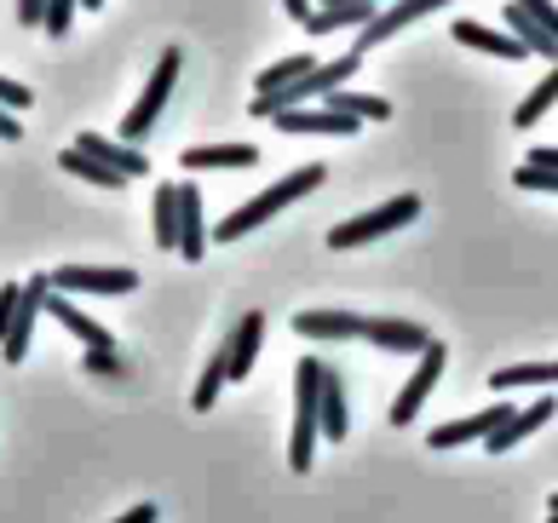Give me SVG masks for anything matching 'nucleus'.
Returning <instances> with one entry per match:
<instances>
[{
	"label": "nucleus",
	"mask_w": 558,
	"mask_h": 523,
	"mask_svg": "<svg viewBox=\"0 0 558 523\" xmlns=\"http://www.w3.org/2000/svg\"><path fill=\"white\" fill-rule=\"evenodd\" d=\"M328 179V167L323 161H305V167H294V173H288L282 184H271V191L265 196H254V202H242V207H231V214H225L219 224H214V242H242L247 230H259L265 219H277L288 202H300V196H312L317 184Z\"/></svg>",
	"instance_id": "1"
},
{
	"label": "nucleus",
	"mask_w": 558,
	"mask_h": 523,
	"mask_svg": "<svg viewBox=\"0 0 558 523\" xmlns=\"http://www.w3.org/2000/svg\"><path fill=\"white\" fill-rule=\"evenodd\" d=\"M317 391H323V357H305L300 374H294V437H288V466H294V472H312L317 443H323Z\"/></svg>",
	"instance_id": "2"
},
{
	"label": "nucleus",
	"mask_w": 558,
	"mask_h": 523,
	"mask_svg": "<svg viewBox=\"0 0 558 523\" xmlns=\"http://www.w3.org/2000/svg\"><path fill=\"white\" fill-rule=\"evenodd\" d=\"M363 70V58L357 52H345V58H328V64H317V70H305L294 87H277V93H259L254 98V115L259 121H271L277 110H300L305 98H323V93H335V87H345L351 75Z\"/></svg>",
	"instance_id": "3"
},
{
	"label": "nucleus",
	"mask_w": 558,
	"mask_h": 523,
	"mask_svg": "<svg viewBox=\"0 0 558 523\" xmlns=\"http://www.w3.org/2000/svg\"><path fill=\"white\" fill-rule=\"evenodd\" d=\"M179 64H184V58H179V47H168V52L156 58V75H150V87H144V93H138V104H133L128 115H121V138H128V144H138L144 133L156 127L161 104L173 98V81H179Z\"/></svg>",
	"instance_id": "4"
},
{
	"label": "nucleus",
	"mask_w": 558,
	"mask_h": 523,
	"mask_svg": "<svg viewBox=\"0 0 558 523\" xmlns=\"http://www.w3.org/2000/svg\"><path fill=\"white\" fill-rule=\"evenodd\" d=\"M415 214H421V196H391L386 207H375V214H357V219L335 224L328 230V247H363V242L386 236V230H403Z\"/></svg>",
	"instance_id": "5"
},
{
	"label": "nucleus",
	"mask_w": 558,
	"mask_h": 523,
	"mask_svg": "<svg viewBox=\"0 0 558 523\" xmlns=\"http://www.w3.org/2000/svg\"><path fill=\"white\" fill-rule=\"evenodd\" d=\"M47 288H58V294H133L138 270H128V265H58V270H47Z\"/></svg>",
	"instance_id": "6"
},
{
	"label": "nucleus",
	"mask_w": 558,
	"mask_h": 523,
	"mask_svg": "<svg viewBox=\"0 0 558 523\" xmlns=\"http://www.w3.org/2000/svg\"><path fill=\"white\" fill-rule=\"evenodd\" d=\"M438 7H449V0H391L386 12H375V17H368V24L357 29V47H351V52H357V58H368L375 47H386L391 35H403L409 24H421V17H432Z\"/></svg>",
	"instance_id": "7"
},
{
	"label": "nucleus",
	"mask_w": 558,
	"mask_h": 523,
	"mask_svg": "<svg viewBox=\"0 0 558 523\" xmlns=\"http://www.w3.org/2000/svg\"><path fill=\"white\" fill-rule=\"evenodd\" d=\"M444 363H449V345H444V340H432V345L421 351V368L409 374V386L398 391V403H391V414H386L391 426H415V421H421V403L432 397V386H438Z\"/></svg>",
	"instance_id": "8"
},
{
	"label": "nucleus",
	"mask_w": 558,
	"mask_h": 523,
	"mask_svg": "<svg viewBox=\"0 0 558 523\" xmlns=\"http://www.w3.org/2000/svg\"><path fill=\"white\" fill-rule=\"evenodd\" d=\"M40 317H47V270L24 282V300H17V317H12V328H7V340H0V357H7V368L29 357V340H35V323H40Z\"/></svg>",
	"instance_id": "9"
},
{
	"label": "nucleus",
	"mask_w": 558,
	"mask_h": 523,
	"mask_svg": "<svg viewBox=\"0 0 558 523\" xmlns=\"http://www.w3.org/2000/svg\"><path fill=\"white\" fill-rule=\"evenodd\" d=\"M512 414V403H489V409H478V414H461V421H449V426H432L426 431V449H461V443H484V437L495 431Z\"/></svg>",
	"instance_id": "10"
},
{
	"label": "nucleus",
	"mask_w": 558,
	"mask_h": 523,
	"mask_svg": "<svg viewBox=\"0 0 558 523\" xmlns=\"http://www.w3.org/2000/svg\"><path fill=\"white\" fill-rule=\"evenodd\" d=\"M553 414H558V403H553V397L542 391L530 409H512L507 421H501V426H495V431L484 437V449H489V454H507V449H519L524 437H535V431H542V426L553 421Z\"/></svg>",
	"instance_id": "11"
},
{
	"label": "nucleus",
	"mask_w": 558,
	"mask_h": 523,
	"mask_svg": "<svg viewBox=\"0 0 558 523\" xmlns=\"http://www.w3.org/2000/svg\"><path fill=\"white\" fill-rule=\"evenodd\" d=\"M363 340L380 351H398V357H421L432 345V333L421 323H403V317H363Z\"/></svg>",
	"instance_id": "12"
},
{
	"label": "nucleus",
	"mask_w": 558,
	"mask_h": 523,
	"mask_svg": "<svg viewBox=\"0 0 558 523\" xmlns=\"http://www.w3.org/2000/svg\"><path fill=\"white\" fill-rule=\"evenodd\" d=\"M47 311H52V323H64V328H70L87 351H116L110 328H105V323H93L87 311L75 305V294H58V288H47Z\"/></svg>",
	"instance_id": "13"
},
{
	"label": "nucleus",
	"mask_w": 558,
	"mask_h": 523,
	"mask_svg": "<svg viewBox=\"0 0 558 523\" xmlns=\"http://www.w3.org/2000/svg\"><path fill=\"white\" fill-rule=\"evenodd\" d=\"M75 150H87L93 161H105V167H116L121 179H144V173H150V161H144V150H138V144H128V138H105V133H81V138H75Z\"/></svg>",
	"instance_id": "14"
},
{
	"label": "nucleus",
	"mask_w": 558,
	"mask_h": 523,
	"mask_svg": "<svg viewBox=\"0 0 558 523\" xmlns=\"http://www.w3.org/2000/svg\"><path fill=\"white\" fill-rule=\"evenodd\" d=\"M208 236L214 230H208V214H202V191L196 184H179V254L196 265L208 254Z\"/></svg>",
	"instance_id": "15"
},
{
	"label": "nucleus",
	"mask_w": 558,
	"mask_h": 523,
	"mask_svg": "<svg viewBox=\"0 0 558 523\" xmlns=\"http://www.w3.org/2000/svg\"><path fill=\"white\" fill-rule=\"evenodd\" d=\"M259 345H265V317H259V311H247V317H236L231 340H225V363H231V380H236V386L254 374Z\"/></svg>",
	"instance_id": "16"
},
{
	"label": "nucleus",
	"mask_w": 558,
	"mask_h": 523,
	"mask_svg": "<svg viewBox=\"0 0 558 523\" xmlns=\"http://www.w3.org/2000/svg\"><path fill=\"white\" fill-rule=\"evenodd\" d=\"M317 421H323V437H328V443H345V431H351L345 380H340V368H328V363H323V391H317Z\"/></svg>",
	"instance_id": "17"
},
{
	"label": "nucleus",
	"mask_w": 558,
	"mask_h": 523,
	"mask_svg": "<svg viewBox=\"0 0 558 523\" xmlns=\"http://www.w3.org/2000/svg\"><path fill=\"white\" fill-rule=\"evenodd\" d=\"M277 133H328V138H351L357 121L340 115V110H277Z\"/></svg>",
	"instance_id": "18"
},
{
	"label": "nucleus",
	"mask_w": 558,
	"mask_h": 523,
	"mask_svg": "<svg viewBox=\"0 0 558 523\" xmlns=\"http://www.w3.org/2000/svg\"><path fill=\"white\" fill-rule=\"evenodd\" d=\"M294 333H305V340H363V317H351V311H300Z\"/></svg>",
	"instance_id": "19"
},
{
	"label": "nucleus",
	"mask_w": 558,
	"mask_h": 523,
	"mask_svg": "<svg viewBox=\"0 0 558 523\" xmlns=\"http://www.w3.org/2000/svg\"><path fill=\"white\" fill-rule=\"evenodd\" d=\"M254 161H259L254 144H196V150L179 156L184 173H214V167H254Z\"/></svg>",
	"instance_id": "20"
},
{
	"label": "nucleus",
	"mask_w": 558,
	"mask_h": 523,
	"mask_svg": "<svg viewBox=\"0 0 558 523\" xmlns=\"http://www.w3.org/2000/svg\"><path fill=\"white\" fill-rule=\"evenodd\" d=\"M507 35L519 40L524 52H535V58H547V64H558V35L535 24V17L519 7V0H507Z\"/></svg>",
	"instance_id": "21"
},
{
	"label": "nucleus",
	"mask_w": 558,
	"mask_h": 523,
	"mask_svg": "<svg viewBox=\"0 0 558 523\" xmlns=\"http://www.w3.org/2000/svg\"><path fill=\"white\" fill-rule=\"evenodd\" d=\"M368 17H375L368 0H340V7H317L312 17H305V29H312V35H335V29H363Z\"/></svg>",
	"instance_id": "22"
},
{
	"label": "nucleus",
	"mask_w": 558,
	"mask_h": 523,
	"mask_svg": "<svg viewBox=\"0 0 558 523\" xmlns=\"http://www.w3.org/2000/svg\"><path fill=\"white\" fill-rule=\"evenodd\" d=\"M454 40H461V47H478V52H489V58H512V64H519V58H530L512 35L484 29V24H472V17H461V24H454Z\"/></svg>",
	"instance_id": "23"
},
{
	"label": "nucleus",
	"mask_w": 558,
	"mask_h": 523,
	"mask_svg": "<svg viewBox=\"0 0 558 523\" xmlns=\"http://www.w3.org/2000/svg\"><path fill=\"white\" fill-rule=\"evenodd\" d=\"M58 167H64V173H75V179H87V184H98V191H128V184H133V179H121L116 167L93 161L87 150H75V144H70L64 156H58Z\"/></svg>",
	"instance_id": "24"
},
{
	"label": "nucleus",
	"mask_w": 558,
	"mask_h": 523,
	"mask_svg": "<svg viewBox=\"0 0 558 523\" xmlns=\"http://www.w3.org/2000/svg\"><path fill=\"white\" fill-rule=\"evenodd\" d=\"M150 236L156 247H168V254H179V184H161L156 191V214H150Z\"/></svg>",
	"instance_id": "25"
},
{
	"label": "nucleus",
	"mask_w": 558,
	"mask_h": 523,
	"mask_svg": "<svg viewBox=\"0 0 558 523\" xmlns=\"http://www.w3.org/2000/svg\"><path fill=\"white\" fill-rule=\"evenodd\" d=\"M553 104H558V64H553L542 81H535V87H530V98L519 104V110H512V127H524V133H530L535 121H542V115L553 110Z\"/></svg>",
	"instance_id": "26"
},
{
	"label": "nucleus",
	"mask_w": 558,
	"mask_h": 523,
	"mask_svg": "<svg viewBox=\"0 0 558 523\" xmlns=\"http://www.w3.org/2000/svg\"><path fill=\"white\" fill-rule=\"evenodd\" d=\"M323 104L328 110H340V115H351V121H386L391 115V104L386 98H375V93H323Z\"/></svg>",
	"instance_id": "27"
},
{
	"label": "nucleus",
	"mask_w": 558,
	"mask_h": 523,
	"mask_svg": "<svg viewBox=\"0 0 558 523\" xmlns=\"http://www.w3.org/2000/svg\"><path fill=\"white\" fill-rule=\"evenodd\" d=\"M225 386H231V363H225V345H219V351H214V363L202 368L196 391H191V409H196V414H208V409L219 403V391H225Z\"/></svg>",
	"instance_id": "28"
},
{
	"label": "nucleus",
	"mask_w": 558,
	"mask_h": 523,
	"mask_svg": "<svg viewBox=\"0 0 558 523\" xmlns=\"http://www.w3.org/2000/svg\"><path fill=\"white\" fill-rule=\"evenodd\" d=\"M495 391H519V386H558V363H524V368H495L489 374Z\"/></svg>",
	"instance_id": "29"
},
{
	"label": "nucleus",
	"mask_w": 558,
	"mask_h": 523,
	"mask_svg": "<svg viewBox=\"0 0 558 523\" xmlns=\"http://www.w3.org/2000/svg\"><path fill=\"white\" fill-rule=\"evenodd\" d=\"M305 70H317V58L312 52H294V58H282V64H271L259 75V93H277V87H294V81L305 75Z\"/></svg>",
	"instance_id": "30"
},
{
	"label": "nucleus",
	"mask_w": 558,
	"mask_h": 523,
	"mask_svg": "<svg viewBox=\"0 0 558 523\" xmlns=\"http://www.w3.org/2000/svg\"><path fill=\"white\" fill-rule=\"evenodd\" d=\"M75 7H81V0H47V17H40V29H47V35L58 40V35L70 29V17H75Z\"/></svg>",
	"instance_id": "31"
},
{
	"label": "nucleus",
	"mask_w": 558,
	"mask_h": 523,
	"mask_svg": "<svg viewBox=\"0 0 558 523\" xmlns=\"http://www.w3.org/2000/svg\"><path fill=\"white\" fill-rule=\"evenodd\" d=\"M512 184H524V191H547V196H558V173H547V167H519V173H512Z\"/></svg>",
	"instance_id": "32"
},
{
	"label": "nucleus",
	"mask_w": 558,
	"mask_h": 523,
	"mask_svg": "<svg viewBox=\"0 0 558 523\" xmlns=\"http://www.w3.org/2000/svg\"><path fill=\"white\" fill-rule=\"evenodd\" d=\"M17 300H24V282H7V288H0V340H7V328H12V317H17Z\"/></svg>",
	"instance_id": "33"
},
{
	"label": "nucleus",
	"mask_w": 558,
	"mask_h": 523,
	"mask_svg": "<svg viewBox=\"0 0 558 523\" xmlns=\"http://www.w3.org/2000/svg\"><path fill=\"white\" fill-rule=\"evenodd\" d=\"M0 104H7V110L17 115V110H29V104H35V93H29V87H17V81H7V75H0Z\"/></svg>",
	"instance_id": "34"
},
{
	"label": "nucleus",
	"mask_w": 558,
	"mask_h": 523,
	"mask_svg": "<svg viewBox=\"0 0 558 523\" xmlns=\"http://www.w3.org/2000/svg\"><path fill=\"white\" fill-rule=\"evenodd\" d=\"M519 7H524L542 29H553V35H558V7H553V0H519Z\"/></svg>",
	"instance_id": "35"
},
{
	"label": "nucleus",
	"mask_w": 558,
	"mask_h": 523,
	"mask_svg": "<svg viewBox=\"0 0 558 523\" xmlns=\"http://www.w3.org/2000/svg\"><path fill=\"white\" fill-rule=\"evenodd\" d=\"M81 368H87V374H110V380H116L121 357H116V351H87V363H81Z\"/></svg>",
	"instance_id": "36"
},
{
	"label": "nucleus",
	"mask_w": 558,
	"mask_h": 523,
	"mask_svg": "<svg viewBox=\"0 0 558 523\" xmlns=\"http://www.w3.org/2000/svg\"><path fill=\"white\" fill-rule=\"evenodd\" d=\"M40 17H47V0H17V24L24 29H40Z\"/></svg>",
	"instance_id": "37"
},
{
	"label": "nucleus",
	"mask_w": 558,
	"mask_h": 523,
	"mask_svg": "<svg viewBox=\"0 0 558 523\" xmlns=\"http://www.w3.org/2000/svg\"><path fill=\"white\" fill-rule=\"evenodd\" d=\"M530 167H547V173H558V144H542V150H530Z\"/></svg>",
	"instance_id": "38"
},
{
	"label": "nucleus",
	"mask_w": 558,
	"mask_h": 523,
	"mask_svg": "<svg viewBox=\"0 0 558 523\" xmlns=\"http://www.w3.org/2000/svg\"><path fill=\"white\" fill-rule=\"evenodd\" d=\"M0 138H7V144H12V138H24V127H17V115L7 110V104H0Z\"/></svg>",
	"instance_id": "39"
},
{
	"label": "nucleus",
	"mask_w": 558,
	"mask_h": 523,
	"mask_svg": "<svg viewBox=\"0 0 558 523\" xmlns=\"http://www.w3.org/2000/svg\"><path fill=\"white\" fill-rule=\"evenodd\" d=\"M282 12H288V17H294V24H305V17H312L317 7H312V0H282Z\"/></svg>",
	"instance_id": "40"
},
{
	"label": "nucleus",
	"mask_w": 558,
	"mask_h": 523,
	"mask_svg": "<svg viewBox=\"0 0 558 523\" xmlns=\"http://www.w3.org/2000/svg\"><path fill=\"white\" fill-rule=\"evenodd\" d=\"M116 523H156V507H150V500H144V507H133L128 518H116Z\"/></svg>",
	"instance_id": "41"
},
{
	"label": "nucleus",
	"mask_w": 558,
	"mask_h": 523,
	"mask_svg": "<svg viewBox=\"0 0 558 523\" xmlns=\"http://www.w3.org/2000/svg\"><path fill=\"white\" fill-rule=\"evenodd\" d=\"M81 7H87V12H98V7H105V0H81Z\"/></svg>",
	"instance_id": "42"
},
{
	"label": "nucleus",
	"mask_w": 558,
	"mask_h": 523,
	"mask_svg": "<svg viewBox=\"0 0 558 523\" xmlns=\"http://www.w3.org/2000/svg\"><path fill=\"white\" fill-rule=\"evenodd\" d=\"M328 7H340V0H328ZM368 7H380V0H368Z\"/></svg>",
	"instance_id": "43"
},
{
	"label": "nucleus",
	"mask_w": 558,
	"mask_h": 523,
	"mask_svg": "<svg viewBox=\"0 0 558 523\" xmlns=\"http://www.w3.org/2000/svg\"><path fill=\"white\" fill-rule=\"evenodd\" d=\"M547 523H558V512H547Z\"/></svg>",
	"instance_id": "44"
}]
</instances>
